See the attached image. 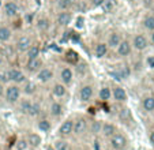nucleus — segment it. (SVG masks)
Wrapping results in <instances>:
<instances>
[{"mask_svg":"<svg viewBox=\"0 0 154 150\" xmlns=\"http://www.w3.org/2000/svg\"><path fill=\"white\" fill-rule=\"evenodd\" d=\"M96 95V86L93 82L85 81L81 83L78 90V100L81 104H90Z\"/></svg>","mask_w":154,"mask_h":150,"instance_id":"1","label":"nucleus"},{"mask_svg":"<svg viewBox=\"0 0 154 150\" xmlns=\"http://www.w3.org/2000/svg\"><path fill=\"white\" fill-rule=\"evenodd\" d=\"M22 98V90H20V85L17 83H7L4 86V97L3 100L8 105H17V102Z\"/></svg>","mask_w":154,"mask_h":150,"instance_id":"2","label":"nucleus"},{"mask_svg":"<svg viewBox=\"0 0 154 150\" xmlns=\"http://www.w3.org/2000/svg\"><path fill=\"white\" fill-rule=\"evenodd\" d=\"M4 72H6L8 83L22 85L27 79V74L22 68H18V67H7V68H4Z\"/></svg>","mask_w":154,"mask_h":150,"instance_id":"3","label":"nucleus"},{"mask_svg":"<svg viewBox=\"0 0 154 150\" xmlns=\"http://www.w3.org/2000/svg\"><path fill=\"white\" fill-rule=\"evenodd\" d=\"M74 119V128H72V135L75 136H83L89 131V119L83 115H78Z\"/></svg>","mask_w":154,"mask_h":150,"instance_id":"4","label":"nucleus"},{"mask_svg":"<svg viewBox=\"0 0 154 150\" xmlns=\"http://www.w3.org/2000/svg\"><path fill=\"white\" fill-rule=\"evenodd\" d=\"M57 78H59V82H61L67 87H70L74 82V78H75V74H74V70L71 68V66L63 64V66L59 67Z\"/></svg>","mask_w":154,"mask_h":150,"instance_id":"5","label":"nucleus"},{"mask_svg":"<svg viewBox=\"0 0 154 150\" xmlns=\"http://www.w3.org/2000/svg\"><path fill=\"white\" fill-rule=\"evenodd\" d=\"M74 20V11L66 10V11H57L55 15V25L61 29H67Z\"/></svg>","mask_w":154,"mask_h":150,"instance_id":"6","label":"nucleus"},{"mask_svg":"<svg viewBox=\"0 0 154 150\" xmlns=\"http://www.w3.org/2000/svg\"><path fill=\"white\" fill-rule=\"evenodd\" d=\"M131 45H132V49L137 51V52H143L149 48L150 45V40L149 37L145 34V33H137L134 34L132 40H131Z\"/></svg>","mask_w":154,"mask_h":150,"instance_id":"7","label":"nucleus"},{"mask_svg":"<svg viewBox=\"0 0 154 150\" xmlns=\"http://www.w3.org/2000/svg\"><path fill=\"white\" fill-rule=\"evenodd\" d=\"M127 146H128V139L125 136V134L117 131L109 138V147L112 150H125Z\"/></svg>","mask_w":154,"mask_h":150,"instance_id":"8","label":"nucleus"},{"mask_svg":"<svg viewBox=\"0 0 154 150\" xmlns=\"http://www.w3.org/2000/svg\"><path fill=\"white\" fill-rule=\"evenodd\" d=\"M3 14L4 17H7L8 19H15L19 17L20 14V7L18 4V2L15 0H6L3 2Z\"/></svg>","mask_w":154,"mask_h":150,"instance_id":"9","label":"nucleus"},{"mask_svg":"<svg viewBox=\"0 0 154 150\" xmlns=\"http://www.w3.org/2000/svg\"><path fill=\"white\" fill-rule=\"evenodd\" d=\"M33 44H34V38H33V36L25 33V34H20L19 37L15 40L14 46H15V49H17L18 53H25Z\"/></svg>","mask_w":154,"mask_h":150,"instance_id":"10","label":"nucleus"},{"mask_svg":"<svg viewBox=\"0 0 154 150\" xmlns=\"http://www.w3.org/2000/svg\"><path fill=\"white\" fill-rule=\"evenodd\" d=\"M111 90H112V100H113L116 104H125V102H127V100H128L127 90L120 83H112Z\"/></svg>","mask_w":154,"mask_h":150,"instance_id":"11","label":"nucleus"},{"mask_svg":"<svg viewBox=\"0 0 154 150\" xmlns=\"http://www.w3.org/2000/svg\"><path fill=\"white\" fill-rule=\"evenodd\" d=\"M117 111H116V117L119 119V121L124 126H128L130 123L134 121V117H132V112L131 109L127 107L125 104H117Z\"/></svg>","mask_w":154,"mask_h":150,"instance_id":"12","label":"nucleus"},{"mask_svg":"<svg viewBox=\"0 0 154 150\" xmlns=\"http://www.w3.org/2000/svg\"><path fill=\"white\" fill-rule=\"evenodd\" d=\"M55 79V70L49 66H44L40 71L35 74V81L40 83H51Z\"/></svg>","mask_w":154,"mask_h":150,"instance_id":"13","label":"nucleus"},{"mask_svg":"<svg viewBox=\"0 0 154 150\" xmlns=\"http://www.w3.org/2000/svg\"><path fill=\"white\" fill-rule=\"evenodd\" d=\"M44 67V61L42 59L40 58H35V59H29V60L25 61V66H23V71L29 75H35L41 68Z\"/></svg>","mask_w":154,"mask_h":150,"instance_id":"14","label":"nucleus"},{"mask_svg":"<svg viewBox=\"0 0 154 150\" xmlns=\"http://www.w3.org/2000/svg\"><path fill=\"white\" fill-rule=\"evenodd\" d=\"M109 75L119 82L125 81V79L130 78V75H131V67L128 66V64H123V66H119L115 70L109 71Z\"/></svg>","mask_w":154,"mask_h":150,"instance_id":"15","label":"nucleus"},{"mask_svg":"<svg viewBox=\"0 0 154 150\" xmlns=\"http://www.w3.org/2000/svg\"><path fill=\"white\" fill-rule=\"evenodd\" d=\"M64 111H66V108H64V104L61 102V100H56L55 98V100H52L49 102L48 113H49V116L52 119H60L64 115Z\"/></svg>","mask_w":154,"mask_h":150,"instance_id":"16","label":"nucleus"},{"mask_svg":"<svg viewBox=\"0 0 154 150\" xmlns=\"http://www.w3.org/2000/svg\"><path fill=\"white\" fill-rule=\"evenodd\" d=\"M51 94H52V97L56 98V100H63V98H66L68 95V87L59 81L52 82Z\"/></svg>","mask_w":154,"mask_h":150,"instance_id":"17","label":"nucleus"},{"mask_svg":"<svg viewBox=\"0 0 154 150\" xmlns=\"http://www.w3.org/2000/svg\"><path fill=\"white\" fill-rule=\"evenodd\" d=\"M132 45H131V40H128V38H123L122 41H120V44L117 45V48L115 49V52H116L117 58L120 59H125L128 58V56L132 53Z\"/></svg>","mask_w":154,"mask_h":150,"instance_id":"18","label":"nucleus"},{"mask_svg":"<svg viewBox=\"0 0 154 150\" xmlns=\"http://www.w3.org/2000/svg\"><path fill=\"white\" fill-rule=\"evenodd\" d=\"M122 40H123V33L120 32V30L113 29V30H111V32L108 33L105 42H106V45H108L109 49H116Z\"/></svg>","mask_w":154,"mask_h":150,"instance_id":"19","label":"nucleus"},{"mask_svg":"<svg viewBox=\"0 0 154 150\" xmlns=\"http://www.w3.org/2000/svg\"><path fill=\"white\" fill-rule=\"evenodd\" d=\"M0 55L3 56L6 63H10V61H12L17 58L18 52L14 45H11V44H8V42H4V44H2V48H0Z\"/></svg>","mask_w":154,"mask_h":150,"instance_id":"20","label":"nucleus"},{"mask_svg":"<svg viewBox=\"0 0 154 150\" xmlns=\"http://www.w3.org/2000/svg\"><path fill=\"white\" fill-rule=\"evenodd\" d=\"M20 90H22V94H23L25 97H33V95H35L38 92V85L35 81L27 78L23 83L20 85Z\"/></svg>","mask_w":154,"mask_h":150,"instance_id":"21","label":"nucleus"},{"mask_svg":"<svg viewBox=\"0 0 154 150\" xmlns=\"http://www.w3.org/2000/svg\"><path fill=\"white\" fill-rule=\"evenodd\" d=\"M72 128H74V119L72 117H68L60 124L59 127V136L60 138H64L67 139L68 136L72 135Z\"/></svg>","mask_w":154,"mask_h":150,"instance_id":"22","label":"nucleus"},{"mask_svg":"<svg viewBox=\"0 0 154 150\" xmlns=\"http://www.w3.org/2000/svg\"><path fill=\"white\" fill-rule=\"evenodd\" d=\"M37 128H38V131H41V133L48 134L51 130H52V121H51V119L45 115L38 116L37 117Z\"/></svg>","mask_w":154,"mask_h":150,"instance_id":"23","label":"nucleus"},{"mask_svg":"<svg viewBox=\"0 0 154 150\" xmlns=\"http://www.w3.org/2000/svg\"><path fill=\"white\" fill-rule=\"evenodd\" d=\"M51 25H52V20L49 19V17L47 15H40V17L35 19V27L38 29V32L41 33H47L51 29Z\"/></svg>","mask_w":154,"mask_h":150,"instance_id":"24","label":"nucleus"},{"mask_svg":"<svg viewBox=\"0 0 154 150\" xmlns=\"http://www.w3.org/2000/svg\"><path fill=\"white\" fill-rule=\"evenodd\" d=\"M32 100L33 98L32 97H22L19 100V101L17 102V111L20 113V115H25V116H27V112H29V109H30V105H32Z\"/></svg>","mask_w":154,"mask_h":150,"instance_id":"25","label":"nucleus"},{"mask_svg":"<svg viewBox=\"0 0 154 150\" xmlns=\"http://www.w3.org/2000/svg\"><path fill=\"white\" fill-rule=\"evenodd\" d=\"M74 74H76V77H78V78L85 79L87 75L90 74L89 64H87L85 60H79L78 63L75 64V71H74Z\"/></svg>","mask_w":154,"mask_h":150,"instance_id":"26","label":"nucleus"},{"mask_svg":"<svg viewBox=\"0 0 154 150\" xmlns=\"http://www.w3.org/2000/svg\"><path fill=\"white\" fill-rule=\"evenodd\" d=\"M108 52H109V48H108L105 41H98V42H96V45H94V48H93V53L97 59L105 58V56L108 55Z\"/></svg>","mask_w":154,"mask_h":150,"instance_id":"27","label":"nucleus"},{"mask_svg":"<svg viewBox=\"0 0 154 150\" xmlns=\"http://www.w3.org/2000/svg\"><path fill=\"white\" fill-rule=\"evenodd\" d=\"M97 97L101 102H108L111 101L112 98V90H111V85H102L97 92Z\"/></svg>","mask_w":154,"mask_h":150,"instance_id":"28","label":"nucleus"},{"mask_svg":"<svg viewBox=\"0 0 154 150\" xmlns=\"http://www.w3.org/2000/svg\"><path fill=\"white\" fill-rule=\"evenodd\" d=\"M41 115H44V109H42L41 102L38 100H32V105H30V109L27 112V116L33 119H37Z\"/></svg>","mask_w":154,"mask_h":150,"instance_id":"29","label":"nucleus"},{"mask_svg":"<svg viewBox=\"0 0 154 150\" xmlns=\"http://www.w3.org/2000/svg\"><path fill=\"white\" fill-rule=\"evenodd\" d=\"M115 133H117V127L111 121H102V127H101V135L104 138L109 139Z\"/></svg>","mask_w":154,"mask_h":150,"instance_id":"30","label":"nucleus"},{"mask_svg":"<svg viewBox=\"0 0 154 150\" xmlns=\"http://www.w3.org/2000/svg\"><path fill=\"white\" fill-rule=\"evenodd\" d=\"M140 107H142V111L146 113H153L154 112V95L149 94L145 95L140 101Z\"/></svg>","mask_w":154,"mask_h":150,"instance_id":"31","label":"nucleus"},{"mask_svg":"<svg viewBox=\"0 0 154 150\" xmlns=\"http://www.w3.org/2000/svg\"><path fill=\"white\" fill-rule=\"evenodd\" d=\"M79 60H81V58H79L76 51H74V49H67V51H66V53H64V61H66V64H68V66H75Z\"/></svg>","mask_w":154,"mask_h":150,"instance_id":"32","label":"nucleus"},{"mask_svg":"<svg viewBox=\"0 0 154 150\" xmlns=\"http://www.w3.org/2000/svg\"><path fill=\"white\" fill-rule=\"evenodd\" d=\"M14 36V32L10 26L7 25H2L0 26V44H4V42H10Z\"/></svg>","mask_w":154,"mask_h":150,"instance_id":"33","label":"nucleus"},{"mask_svg":"<svg viewBox=\"0 0 154 150\" xmlns=\"http://www.w3.org/2000/svg\"><path fill=\"white\" fill-rule=\"evenodd\" d=\"M140 25H142L143 30L151 33L154 30V14H146L140 20Z\"/></svg>","mask_w":154,"mask_h":150,"instance_id":"34","label":"nucleus"},{"mask_svg":"<svg viewBox=\"0 0 154 150\" xmlns=\"http://www.w3.org/2000/svg\"><path fill=\"white\" fill-rule=\"evenodd\" d=\"M75 2L76 0H56L55 7L57 8V11H66V10H71L72 11Z\"/></svg>","mask_w":154,"mask_h":150,"instance_id":"35","label":"nucleus"},{"mask_svg":"<svg viewBox=\"0 0 154 150\" xmlns=\"http://www.w3.org/2000/svg\"><path fill=\"white\" fill-rule=\"evenodd\" d=\"M26 141L30 147H38L42 143V138H41V135L38 133H29L26 136Z\"/></svg>","mask_w":154,"mask_h":150,"instance_id":"36","label":"nucleus"},{"mask_svg":"<svg viewBox=\"0 0 154 150\" xmlns=\"http://www.w3.org/2000/svg\"><path fill=\"white\" fill-rule=\"evenodd\" d=\"M25 55H26V60H29V59L40 58L41 56V46L38 45V44L34 42L29 49H27L26 52H25Z\"/></svg>","mask_w":154,"mask_h":150,"instance_id":"37","label":"nucleus"},{"mask_svg":"<svg viewBox=\"0 0 154 150\" xmlns=\"http://www.w3.org/2000/svg\"><path fill=\"white\" fill-rule=\"evenodd\" d=\"M101 127H102V121L101 120H89V131L93 135H100L101 134Z\"/></svg>","mask_w":154,"mask_h":150,"instance_id":"38","label":"nucleus"},{"mask_svg":"<svg viewBox=\"0 0 154 150\" xmlns=\"http://www.w3.org/2000/svg\"><path fill=\"white\" fill-rule=\"evenodd\" d=\"M53 149L55 150H71V146H70V142L67 139L64 138H59L55 141V143L52 145Z\"/></svg>","mask_w":154,"mask_h":150,"instance_id":"39","label":"nucleus"},{"mask_svg":"<svg viewBox=\"0 0 154 150\" xmlns=\"http://www.w3.org/2000/svg\"><path fill=\"white\" fill-rule=\"evenodd\" d=\"M100 8L102 10L104 14H111V12H113L115 8H116V2H115V0H105Z\"/></svg>","mask_w":154,"mask_h":150,"instance_id":"40","label":"nucleus"},{"mask_svg":"<svg viewBox=\"0 0 154 150\" xmlns=\"http://www.w3.org/2000/svg\"><path fill=\"white\" fill-rule=\"evenodd\" d=\"M87 8H89V3H87L86 0H76L75 4H74L72 11L74 12H85Z\"/></svg>","mask_w":154,"mask_h":150,"instance_id":"41","label":"nucleus"},{"mask_svg":"<svg viewBox=\"0 0 154 150\" xmlns=\"http://www.w3.org/2000/svg\"><path fill=\"white\" fill-rule=\"evenodd\" d=\"M15 146H17V150H26L27 147H29V145H27L26 138H20V139H18L17 141Z\"/></svg>","mask_w":154,"mask_h":150,"instance_id":"42","label":"nucleus"},{"mask_svg":"<svg viewBox=\"0 0 154 150\" xmlns=\"http://www.w3.org/2000/svg\"><path fill=\"white\" fill-rule=\"evenodd\" d=\"M104 2L105 0H89L87 3H89V7H90V8H100Z\"/></svg>","mask_w":154,"mask_h":150,"instance_id":"43","label":"nucleus"},{"mask_svg":"<svg viewBox=\"0 0 154 150\" xmlns=\"http://www.w3.org/2000/svg\"><path fill=\"white\" fill-rule=\"evenodd\" d=\"M0 83H4V85L8 83V81H7V77H6V72H4V68L0 70Z\"/></svg>","mask_w":154,"mask_h":150,"instance_id":"44","label":"nucleus"},{"mask_svg":"<svg viewBox=\"0 0 154 150\" xmlns=\"http://www.w3.org/2000/svg\"><path fill=\"white\" fill-rule=\"evenodd\" d=\"M147 66L151 67V68H154V56H150V58H147Z\"/></svg>","mask_w":154,"mask_h":150,"instance_id":"45","label":"nucleus"},{"mask_svg":"<svg viewBox=\"0 0 154 150\" xmlns=\"http://www.w3.org/2000/svg\"><path fill=\"white\" fill-rule=\"evenodd\" d=\"M149 141H150V143L154 146V128L150 131V134H149Z\"/></svg>","mask_w":154,"mask_h":150,"instance_id":"46","label":"nucleus"},{"mask_svg":"<svg viewBox=\"0 0 154 150\" xmlns=\"http://www.w3.org/2000/svg\"><path fill=\"white\" fill-rule=\"evenodd\" d=\"M4 86H6L4 83H0V100H3L4 97Z\"/></svg>","mask_w":154,"mask_h":150,"instance_id":"47","label":"nucleus"},{"mask_svg":"<svg viewBox=\"0 0 154 150\" xmlns=\"http://www.w3.org/2000/svg\"><path fill=\"white\" fill-rule=\"evenodd\" d=\"M4 66H6V60H4V59H3V56L0 55V70L6 68V67H4Z\"/></svg>","mask_w":154,"mask_h":150,"instance_id":"48","label":"nucleus"},{"mask_svg":"<svg viewBox=\"0 0 154 150\" xmlns=\"http://www.w3.org/2000/svg\"><path fill=\"white\" fill-rule=\"evenodd\" d=\"M149 40H150V42H151V44H153V45H154V30H153V32L150 33V38H149Z\"/></svg>","mask_w":154,"mask_h":150,"instance_id":"49","label":"nucleus"},{"mask_svg":"<svg viewBox=\"0 0 154 150\" xmlns=\"http://www.w3.org/2000/svg\"><path fill=\"white\" fill-rule=\"evenodd\" d=\"M47 150H55V149H53V146H48Z\"/></svg>","mask_w":154,"mask_h":150,"instance_id":"50","label":"nucleus"},{"mask_svg":"<svg viewBox=\"0 0 154 150\" xmlns=\"http://www.w3.org/2000/svg\"><path fill=\"white\" fill-rule=\"evenodd\" d=\"M79 150H90L89 147H82V149H79Z\"/></svg>","mask_w":154,"mask_h":150,"instance_id":"51","label":"nucleus"},{"mask_svg":"<svg viewBox=\"0 0 154 150\" xmlns=\"http://www.w3.org/2000/svg\"><path fill=\"white\" fill-rule=\"evenodd\" d=\"M3 2L4 0H0V8H2V6H3Z\"/></svg>","mask_w":154,"mask_h":150,"instance_id":"52","label":"nucleus"},{"mask_svg":"<svg viewBox=\"0 0 154 150\" xmlns=\"http://www.w3.org/2000/svg\"><path fill=\"white\" fill-rule=\"evenodd\" d=\"M47 2H53V0H47Z\"/></svg>","mask_w":154,"mask_h":150,"instance_id":"53","label":"nucleus"},{"mask_svg":"<svg viewBox=\"0 0 154 150\" xmlns=\"http://www.w3.org/2000/svg\"><path fill=\"white\" fill-rule=\"evenodd\" d=\"M153 81H154V75H153Z\"/></svg>","mask_w":154,"mask_h":150,"instance_id":"54","label":"nucleus"}]
</instances>
